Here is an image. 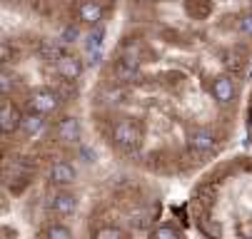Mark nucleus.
I'll return each mask as SVG.
<instances>
[{"label":"nucleus","instance_id":"obj_1","mask_svg":"<svg viewBox=\"0 0 252 239\" xmlns=\"http://www.w3.org/2000/svg\"><path fill=\"white\" fill-rule=\"evenodd\" d=\"M245 80L113 45L85 95L90 134L110 164L158 182H192L242 130Z\"/></svg>","mask_w":252,"mask_h":239},{"label":"nucleus","instance_id":"obj_2","mask_svg":"<svg viewBox=\"0 0 252 239\" xmlns=\"http://www.w3.org/2000/svg\"><path fill=\"white\" fill-rule=\"evenodd\" d=\"M115 40L137 53L247 80L252 0H123Z\"/></svg>","mask_w":252,"mask_h":239},{"label":"nucleus","instance_id":"obj_3","mask_svg":"<svg viewBox=\"0 0 252 239\" xmlns=\"http://www.w3.org/2000/svg\"><path fill=\"white\" fill-rule=\"evenodd\" d=\"M73 239H197L185 212L167 202L162 182L115 167L90 182Z\"/></svg>","mask_w":252,"mask_h":239},{"label":"nucleus","instance_id":"obj_4","mask_svg":"<svg viewBox=\"0 0 252 239\" xmlns=\"http://www.w3.org/2000/svg\"><path fill=\"white\" fill-rule=\"evenodd\" d=\"M185 217L197 239H252V152H227L197 175Z\"/></svg>","mask_w":252,"mask_h":239},{"label":"nucleus","instance_id":"obj_5","mask_svg":"<svg viewBox=\"0 0 252 239\" xmlns=\"http://www.w3.org/2000/svg\"><path fill=\"white\" fill-rule=\"evenodd\" d=\"M123 0H3V32H30L70 48L102 38Z\"/></svg>","mask_w":252,"mask_h":239},{"label":"nucleus","instance_id":"obj_6","mask_svg":"<svg viewBox=\"0 0 252 239\" xmlns=\"http://www.w3.org/2000/svg\"><path fill=\"white\" fill-rule=\"evenodd\" d=\"M242 127H245V134H247V140L252 142V82L247 85V92H245V110H242Z\"/></svg>","mask_w":252,"mask_h":239},{"label":"nucleus","instance_id":"obj_7","mask_svg":"<svg viewBox=\"0 0 252 239\" xmlns=\"http://www.w3.org/2000/svg\"><path fill=\"white\" fill-rule=\"evenodd\" d=\"M5 239H40L35 234H23V232H5Z\"/></svg>","mask_w":252,"mask_h":239}]
</instances>
